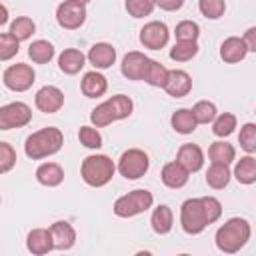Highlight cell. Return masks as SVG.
<instances>
[{
    "label": "cell",
    "mask_w": 256,
    "mask_h": 256,
    "mask_svg": "<svg viewBox=\"0 0 256 256\" xmlns=\"http://www.w3.org/2000/svg\"><path fill=\"white\" fill-rule=\"evenodd\" d=\"M252 228L250 222L246 218H230L226 220L218 230H216V248L224 254H236L240 252V248L246 246V242L250 240Z\"/></svg>",
    "instance_id": "1"
},
{
    "label": "cell",
    "mask_w": 256,
    "mask_h": 256,
    "mask_svg": "<svg viewBox=\"0 0 256 256\" xmlns=\"http://www.w3.org/2000/svg\"><path fill=\"white\" fill-rule=\"evenodd\" d=\"M64 144V134L56 126H46L38 132H32L24 142V154L30 160H42L60 152Z\"/></svg>",
    "instance_id": "2"
},
{
    "label": "cell",
    "mask_w": 256,
    "mask_h": 256,
    "mask_svg": "<svg viewBox=\"0 0 256 256\" xmlns=\"http://www.w3.org/2000/svg\"><path fill=\"white\" fill-rule=\"evenodd\" d=\"M134 110V102L130 96L126 94H116L112 98H108L106 102L98 104L92 112H90V122L96 128H104L116 120H124L132 114Z\"/></svg>",
    "instance_id": "3"
},
{
    "label": "cell",
    "mask_w": 256,
    "mask_h": 256,
    "mask_svg": "<svg viewBox=\"0 0 256 256\" xmlns=\"http://www.w3.org/2000/svg\"><path fill=\"white\" fill-rule=\"evenodd\" d=\"M114 172H116V164L106 154H90L82 160V166H80L82 180L92 188L106 186L112 180Z\"/></svg>",
    "instance_id": "4"
},
{
    "label": "cell",
    "mask_w": 256,
    "mask_h": 256,
    "mask_svg": "<svg viewBox=\"0 0 256 256\" xmlns=\"http://www.w3.org/2000/svg\"><path fill=\"white\" fill-rule=\"evenodd\" d=\"M152 204H154L152 192L146 190V188H136V190H132V192H128V194H124V196H120V198L114 202L112 210H114V214L120 216V218H132V216H138V214L150 210Z\"/></svg>",
    "instance_id": "5"
},
{
    "label": "cell",
    "mask_w": 256,
    "mask_h": 256,
    "mask_svg": "<svg viewBox=\"0 0 256 256\" xmlns=\"http://www.w3.org/2000/svg\"><path fill=\"white\" fill-rule=\"evenodd\" d=\"M180 226L190 236H196V234L204 232L206 226H210V222L206 218L202 198H188V200L182 202V206H180Z\"/></svg>",
    "instance_id": "6"
},
{
    "label": "cell",
    "mask_w": 256,
    "mask_h": 256,
    "mask_svg": "<svg viewBox=\"0 0 256 256\" xmlns=\"http://www.w3.org/2000/svg\"><path fill=\"white\" fill-rule=\"evenodd\" d=\"M150 168L148 154L140 148H128L126 152L120 154L116 170L126 178V180H138L142 178Z\"/></svg>",
    "instance_id": "7"
},
{
    "label": "cell",
    "mask_w": 256,
    "mask_h": 256,
    "mask_svg": "<svg viewBox=\"0 0 256 256\" xmlns=\"http://www.w3.org/2000/svg\"><path fill=\"white\" fill-rule=\"evenodd\" d=\"M2 80H4V86L12 92H26L32 88V84L36 80V72L30 64L18 62V64H12L4 70Z\"/></svg>",
    "instance_id": "8"
},
{
    "label": "cell",
    "mask_w": 256,
    "mask_h": 256,
    "mask_svg": "<svg viewBox=\"0 0 256 256\" xmlns=\"http://www.w3.org/2000/svg\"><path fill=\"white\" fill-rule=\"evenodd\" d=\"M32 120V108L26 102H10L0 106V130L22 128Z\"/></svg>",
    "instance_id": "9"
},
{
    "label": "cell",
    "mask_w": 256,
    "mask_h": 256,
    "mask_svg": "<svg viewBox=\"0 0 256 256\" xmlns=\"http://www.w3.org/2000/svg\"><path fill=\"white\" fill-rule=\"evenodd\" d=\"M56 22L64 30H78L86 22V4L76 0H64L56 8Z\"/></svg>",
    "instance_id": "10"
},
{
    "label": "cell",
    "mask_w": 256,
    "mask_h": 256,
    "mask_svg": "<svg viewBox=\"0 0 256 256\" xmlns=\"http://www.w3.org/2000/svg\"><path fill=\"white\" fill-rule=\"evenodd\" d=\"M168 38H170V30L164 22H158V20H152L148 24H144L140 28V44L144 48H150V50H160L168 44Z\"/></svg>",
    "instance_id": "11"
},
{
    "label": "cell",
    "mask_w": 256,
    "mask_h": 256,
    "mask_svg": "<svg viewBox=\"0 0 256 256\" xmlns=\"http://www.w3.org/2000/svg\"><path fill=\"white\" fill-rule=\"evenodd\" d=\"M34 104L44 114H56L64 106V92L52 84L42 86L34 96Z\"/></svg>",
    "instance_id": "12"
},
{
    "label": "cell",
    "mask_w": 256,
    "mask_h": 256,
    "mask_svg": "<svg viewBox=\"0 0 256 256\" xmlns=\"http://www.w3.org/2000/svg\"><path fill=\"white\" fill-rule=\"evenodd\" d=\"M162 88L172 98H184L192 90V78L186 70L174 68V70H168V76H166V82H164Z\"/></svg>",
    "instance_id": "13"
},
{
    "label": "cell",
    "mask_w": 256,
    "mask_h": 256,
    "mask_svg": "<svg viewBox=\"0 0 256 256\" xmlns=\"http://www.w3.org/2000/svg\"><path fill=\"white\" fill-rule=\"evenodd\" d=\"M48 230H50L52 244H54L56 250H70L76 244V230H74V226L70 222L58 220Z\"/></svg>",
    "instance_id": "14"
},
{
    "label": "cell",
    "mask_w": 256,
    "mask_h": 256,
    "mask_svg": "<svg viewBox=\"0 0 256 256\" xmlns=\"http://www.w3.org/2000/svg\"><path fill=\"white\" fill-rule=\"evenodd\" d=\"M86 58L96 70H106L116 62V48L112 44H108V42H96L88 50Z\"/></svg>",
    "instance_id": "15"
},
{
    "label": "cell",
    "mask_w": 256,
    "mask_h": 256,
    "mask_svg": "<svg viewBox=\"0 0 256 256\" xmlns=\"http://www.w3.org/2000/svg\"><path fill=\"white\" fill-rule=\"evenodd\" d=\"M148 60H150V58H148L146 54H142V52H138V50H132V52H128V54L122 58L120 70H122V74H124L128 80H142Z\"/></svg>",
    "instance_id": "16"
},
{
    "label": "cell",
    "mask_w": 256,
    "mask_h": 256,
    "mask_svg": "<svg viewBox=\"0 0 256 256\" xmlns=\"http://www.w3.org/2000/svg\"><path fill=\"white\" fill-rule=\"evenodd\" d=\"M176 162H180L190 174L198 172L204 166V152L198 144H182L176 152Z\"/></svg>",
    "instance_id": "17"
},
{
    "label": "cell",
    "mask_w": 256,
    "mask_h": 256,
    "mask_svg": "<svg viewBox=\"0 0 256 256\" xmlns=\"http://www.w3.org/2000/svg\"><path fill=\"white\" fill-rule=\"evenodd\" d=\"M26 248L34 256H44L50 250H54L50 230L48 228H34V230H30L28 236H26Z\"/></svg>",
    "instance_id": "18"
},
{
    "label": "cell",
    "mask_w": 256,
    "mask_h": 256,
    "mask_svg": "<svg viewBox=\"0 0 256 256\" xmlns=\"http://www.w3.org/2000/svg\"><path fill=\"white\" fill-rule=\"evenodd\" d=\"M160 178H162L164 186H168V188H172V190H178V188L186 186V182H188V178H190V172H188L180 162L172 160V162L164 164V168H162V172H160Z\"/></svg>",
    "instance_id": "19"
},
{
    "label": "cell",
    "mask_w": 256,
    "mask_h": 256,
    "mask_svg": "<svg viewBox=\"0 0 256 256\" xmlns=\"http://www.w3.org/2000/svg\"><path fill=\"white\" fill-rule=\"evenodd\" d=\"M80 90L86 98H98V96H104L106 90H108V80L104 74L92 70V72H86L82 76V82H80Z\"/></svg>",
    "instance_id": "20"
},
{
    "label": "cell",
    "mask_w": 256,
    "mask_h": 256,
    "mask_svg": "<svg viewBox=\"0 0 256 256\" xmlns=\"http://www.w3.org/2000/svg\"><path fill=\"white\" fill-rule=\"evenodd\" d=\"M246 54H248V48H246L244 40L238 36H230L220 44V58L226 64H236V62L244 60Z\"/></svg>",
    "instance_id": "21"
},
{
    "label": "cell",
    "mask_w": 256,
    "mask_h": 256,
    "mask_svg": "<svg viewBox=\"0 0 256 256\" xmlns=\"http://www.w3.org/2000/svg\"><path fill=\"white\" fill-rule=\"evenodd\" d=\"M86 64V56L78 48H66L58 56V68L64 74H78Z\"/></svg>",
    "instance_id": "22"
},
{
    "label": "cell",
    "mask_w": 256,
    "mask_h": 256,
    "mask_svg": "<svg viewBox=\"0 0 256 256\" xmlns=\"http://www.w3.org/2000/svg\"><path fill=\"white\" fill-rule=\"evenodd\" d=\"M36 180L42 186H48V188L60 186L64 182V170L56 162H44V164H40L36 168Z\"/></svg>",
    "instance_id": "23"
},
{
    "label": "cell",
    "mask_w": 256,
    "mask_h": 256,
    "mask_svg": "<svg viewBox=\"0 0 256 256\" xmlns=\"http://www.w3.org/2000/svg\"><path fill=\"white\" fill-rule=\"evenodd\" d=\"M232 178V172H230V166L228 164H218V162H212L206 170V184L214 190H222L228 186Z\"/></svg>",
    "instance_id": "24"
},
{
    "label": "cell",
    "mask_w": 256,
    "mask_h": 256,
    "mask_svg": "<svg viewBox=\"0 0 256 256\" xmlns=\"http://www.w3.org/2000/svg\"><path fill=\"white\" fill-rule=\"evenodd\" d=\"M150 224H152V230L156 234H168L174 226V214H172L170 206H166V204L156 206L152 216H150Z\"/></svg>",
    "instance_id": "25"
},
{
    "label": "cell",
    "mask_w": 256,
    "mask_h": 256,
    "mask_svg": "<svg viewBox=\"0 0 256 256\" xmlns=\"http://www.w3.org/2000/svg\"><path fill=\"white\" fill-rule=\"evenodd\" d=\"M234 178L240 184H254L256 182V158L252 154L242 156L234 164Z\"/></svg>",
    "instance_id": "26"
},
{
    "label": "cell",
    "mask_w": 256,
    "mask_h": 256,
    "mask_svg": "<svg viewBox=\"0 0 256 256\" xmlns=\"http://www.w3.org/2000/svg\"><path fill=\"white\" fill-rule=\"evenodd\" d=\"M208 158H210V162H218V164H228L230 166L236 160V150L226 140H216L208 148Z\"/></svg>",
    "instance_id": "27"
},
{
    "label": "cell",
    "mask_w": 256,
    "mask_h": 256,
    "mask_svg": "<svg viewBox=\"0 0 256 256\" xmlns=\"http://www.w3.org/2000/svg\"><path fill=\"white\" fill-rule=\"evenodd\" d=\"M170 124H172V128L178 134H192L196 130V126H198L196 120H194V116H192V110H188V108H178L172 114Z\"/></svg>",
    "instance_id": "28"
},
{
    "label": "cell",
    "mask_w": 256,
    "mask_h": 256,
    "mask_svg": "<svg viewBox=\"0 0 256 256\" xmlns=\"http://www.w3.org/2000/svg\"><path fill=\"white\" fill-rule=\"evenodd\" d=\"M166 76H168V68L164 64H160L158 60H148L146 64V70H144V82L154 86V88H162L164 82H166Z\"/></svg>",
    "instance_id": "29"
},
{
    "label": "cell",
    "mask_w": 256,
    "mask_h": 256,
    "mask_svg": "<svg viewBox=\"0 0 256 256\" xmlns=\"http://www.w3.org/2000/svg\"><path fill=\"white\" fill-rule=\"evenodd\" d=\"M54 46L48 42V40H34L30 46H28V56L32 62L36 64H46L54 58Z\"/></svg>",
    "instance_id": "30"
},
{
    "label": "cell",
    "mask_w": 256,
    "mask_h": 256,
    "mask_svg": "<svg viewBox=\"0 0 256 256\" xmlns=\"http://www.w3.org/2000/svg\"><path fill=\"white\" fill-rule=\"evenodd\" d=\"M198 54V42L196 40H176V44L170 48V58L174 62H188Z\"/></svg>",
    "instance_id": "31"
},
{
    "label": "cell",
    "mask_w": 256,
    "mask_h": 256,
    "mask_svg": "<svg viewBox=\"0 0 256 256\" xmlns=\"http://www.w3.org/2000/svg\"><path fill=\"white\" fill-rule=\"evenodd\" d=\"M18 42H24V40H28L34 32H36V24H34V20L32 18H28V16H18V18H14L12 22H10V30H8Z\"/></svg>",
    "instance_id": "32"
},
{
    "label": "cell",
    "mask_w": 256,
    "mask_h": 256,
    "mask_svg": "<svg viewBox=\"0 0 256 256\" xmlns=\"http://www.w3.org/2000/svg\"><path fill=\"white\" fill-rule=\"evenodd\" d=\"M236 130V116L230 112H222L216 114V118L212 120V132L218 138H226Z\"/></svg>",
    "instance_id": "33"
},
{
    "label": "cell",
    "mask_w": 256,
    "mask_h": 256,
    "mask_svg": "<svg viewBox=\"0 0 256 256\" xmlns=\"http://www.w3.org/2000/svg\"><path fill=\"white\" fill-rule=\"evenodd\" d=\"M216 114H218L216 104L210 102V100H200L192 108V116H194L196 124H210L216 118Z\"/></svg>",
    "instance_id": "34"
},
{
    "label": "cell",
    "mask_w": 256,
    "mask_h": 256,
    "mask_svg": "<svg viewBox=\"0 0 256 256\" xmlns=\"http://www.w3.org/2000/svg\"><path fill=\"white\" fill-rule=\"evenodd\" d=\"M78 140H80L82 146H86L90 150H98L102 146V134L98 132L96 126H80Z\"/></svg>",
    "instance_id": "35"
},
{
    "label": "cell",
    "mask_w": 256,
    "mask_h": 256,
    "mask_svg": "<svg viewBox=\"0 0 256 256\" xmlns=\"http://www.w3.org/2000/svg\"><path fill=\"white\" fill-rule=\"evenodd\" d=\"M126 6V12L132 16V18H144V16H150L156 8L154 0H126L124 2Z\"/></svg>",
    "instance_id": "36"
},
{
    "label": "cell",
    "mask_w": 256,
    "mask_h": 256,
    "mask_svg": "<svg viewBox=\"0 0 256 256\" xmlns=\"http://www.w3.org/2000/svg\"><path fill=\"white\" fill-rule=\"evenodd\" d=\"M198 8H200L202 16H206L210 20H218L226 12V2L224 0H198Z\"/></svg>",
    "instance_id": "37"
},
{
    "label": "cell",
    "mask_w": 256,
    "mask_h": 256,
    "mask_svg": "<svg viewBox=\"0 0 256 256\" xmlns=\"http://www.w3.org/2000/svg\"><path fill=\"white\" fill-rule=\"evenodd\" d=\"M18 50H20V42L10 32L0 34V62L12 60L18 54Z\"/></svg>",
    "instance_id": "38"
},
{
    "label": "cell",
    "mask_w": 256,
    "mask_h": 256,
    "mask_svg": "<svg viewBox=\"0 0 256 256\" xmlns=\"http://www.w3.org/2000/svg\"><path fill=\"white\" fill-rule=\"evenodd\" d=\"M238 142H240V146H242L248 154H254V152H256V124H254V122H246V124L240 128Z\"/></svg>",
    "instance_id": "39"
},
{
    "label": "cell",
    "mask_w": 256,
    "mask_h": 256,
    "mask_svg": "<svg viewBox=\"0 0 256 256\" xmlns=\"http://www.w3.org/2000/svg\"><path fill=\"white\" fill-rule=\"evenodd\" d=\"M176 40H198L200 36V26L194 20H182L174 28Z\"/></svg>",
    "instance_id": "40"
},
{
    "label": "cell",
    "mask_w": 256,
    "mask_h": 256,
    "mask_svg": "<svg viewBox=\"0 0 256 256\" xmlns=\"http://www.w3.org/2000/svg\"><path fill=\"white\" fill-rule=\"evenodd\" d=\"M16 150L8 142H0V172H10L16 166Z\"/></svg>",
    "instance_id": "41"
},
{
    "label": "cell",
    "mask_w": 256,
    "mask_h": 256,
    "mask_svg": "<svg viewBox=\"0 0 256 256\" xmlns=\"http://www.w3.org/2000/svg\"><path fill=\"white\" fill-rule=\"evenodd\" d=\"M202 204H204V210H206V218L210 224H214L220 216H222V204L218 198L214 196H202Z\"/></svg>",
    "instance_id": "42"
},
{
    "label": "cell",
    "mask_w": 256,
    "mask_h": 256,
    "mask_svg": "<svg viewBox=\"0 0 256 256\" xmlns=\"http://www.w3.org/2000/svg\"><path fill=\"white\" fill-rule=\"evenodd\" d=\"M154 4L166 12H176L184 6V0H154Z\"/></svg>",
    "instance_id": "43"
},
{
    "label": "cell",
    "mask_w": 256,
    "mask_h": 256,
    "mask_svg": "<svg viewBox=\"0 0 256 256\" xmlns=\"http://www.w3.org/2000/svg\"><path fill=\"white\" fill-rule=\"evenodd\" d=\"M242 40H244L248 52H256V28H254V26H250V28L244 32Z\"/></svg>",
    "instance_id": "44"
},
{
    "label": "cell",
    "mask_w": 256,
    "mask_h": 256,
    "mask_svg": "<svg viewBox=\"0 0 256 256\" xmlns=\"http://www.w3.org/2000/svg\"><path fill=\"white\" fill-rule=\"evenodd\" d=\"M8 22V8L4 4H0V26H4Z\"/></svg>",
    "instance_id": "45"
},
{
    "label": "cell",
    "mask_w": 256,
    "mask_h": 256,
    "mask_svg": "<svg viewBox=\"0 0 256 256\" xmlns=\"http://www.w3.org/2000/svg\"><path fill=\"white\" fill-rule=\"evenodd\" d=\"M76 2H82V4H88L90 0H76Z\"/></svg>",
    "instance_id": "46"
},
{
    "label": "cell",
    "mask_w": 256,
    "mask_h": 256,
    "mask_svg": "<svg viewBox=\"0 0 256 256\" xmlns=\"http://www.w3.org/2000/svg\"><path fill=\"white\" fill-rule=\"evenodd\" d=\"M0 202H2V198H0Z\"/></svg>",
    "instance_id": "47"
},
{
    "label": "cell",
    "mask_w": 256,
    "mask_h": 256,
    "mask_svg": "<svg viewBox=\"0 0 256 256\" xmlns=\"http://www.w3.org/2000/svg\"><path fill=\"white\" fill-rule=\"evenodd\" d=\"M0 174H2V172H0Z\"/></svg>",
    "instance_id": "48"
}]
</instances>
